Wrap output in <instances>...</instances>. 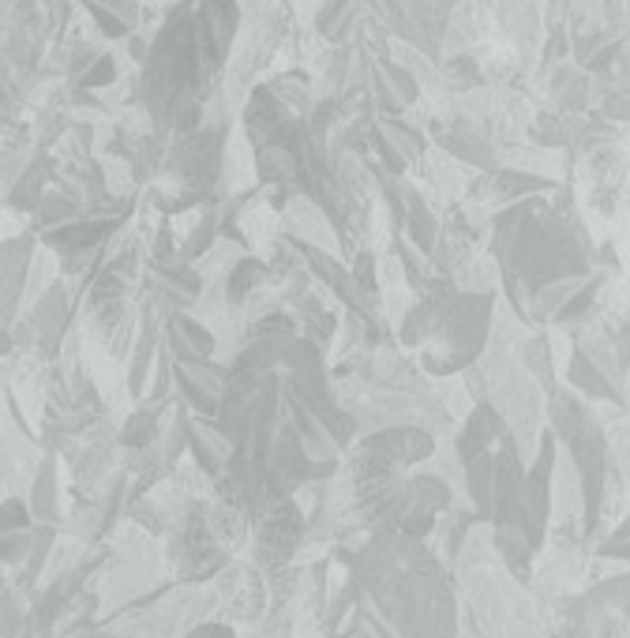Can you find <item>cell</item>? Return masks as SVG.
Instances as JSON below:
<instances>
[{
  "label": "cell",
  "mask_w": 630,
  "mask_h": 638,
  "mask_svg": "<svg viewBox=\"0 0 630 638\" xmlns=\"http://www.w3.org/2000/svg\"><path fill=\"white\" fill-rule=\"evenodd\" d=\"M274 94L282 98L285 105H289L293 113H301V117H308L312 113V105L319 102L312 91V80L301 72V68H293V72H282V75H274V80L267 83Z\"/></svg>",
  "instance_id": "3"
},
{
  "label": "cell",
  "mask_w": 630,
  "mask_h": 638,
  "mask_svg": "<svg viewBox=\"0 0 630 638\" xmlns=\"http://www.w3.org/2000/svg\"><path fill=\"white\" fill-rule=\"evenodd\" d=\"M116 75H121V64H116V57L113 53H102L91 68H87L83 75H79V87H87V91H105V87L116 83Z\"/></svg>",
  "instance_id": "4"
},
{
  "label": "cell",
  "mask_w": 630,
  "mask_h": 638,
  "mask_svg": "<svg viewBox=\"0 0 630 638\" xmlns=\"http://www.w3.org/2000/svg\"><path fill=\"white\" fill-rule=\"evenodd\" d=\"M236 34L241 0H181V8L170 12L140 75V98L154 132L184 135L203 128Z\"/></svg>",
  "instance_id": "1"
},
{
  "label": "cell",
  "mask_w": 630,
  "mask_h": 638,
  "mask_svg": "<svg viewBox=\"0 0 630 638\" xmlns=\"http://www.w3.org/2000/svg\"><path fill=\"white\" fill-rule=\"evenodd\" d=\"M87 12H91L98 34L102 38H132L143 23V4L140 0H83Z\"/></svg>",
  "instance_id": "2"
}]
</instances>
